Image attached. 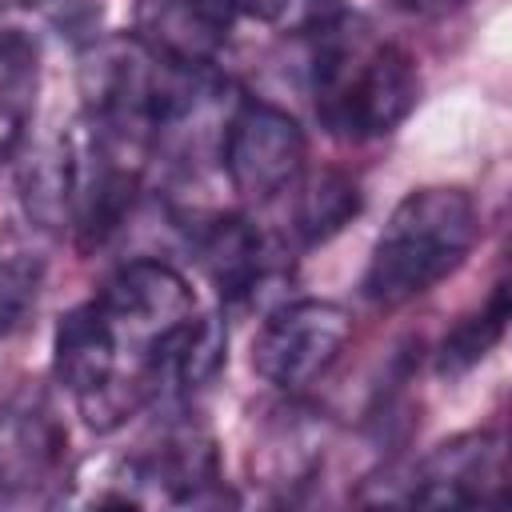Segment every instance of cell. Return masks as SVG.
Segmentation results:
<instances>
[{
	"label": "cell",
	"instance_id": "obj_1",
	"mask_svg": "<svg viewBox=\"0 0 512 512\" xmlns=\"http://www.w3.org/2000/svg\"><path fill=\"white\" fill-rule=\"evenodd\" d=\"M480 236L476 204L456 184L412 188L380 228L360 292L380 308H400L448 280Z\"/></svg>",
	"mask_w": 512,
	"mask_h": 512
},
{
	"label": "cell",
	"instance_id": "obj_2",
	"mask_svg": "<svg viewBox=\"0 0 512 512\" xmlns=\"http://www.w3.org/2000/svg\"><path fill=\"white\" fill-rule=\"evenodd\" d=\"M312 92L328 132L344 140H376L396 132L420 100V76L404 48L368 40L364 32L316 28Z\"/></svg>",
	"mask_w": 512,
	"mask_h": 512
},
{
	"label": "cell",
	"instance_id": "obj_3",
	"mask_svg": "<svg viewBox=\"0 0 512 512\" xmlns=\"http://www.w3.org/2000/svg\"><path fill=\"white\" fill-rule=\"evenodd\" d=\"M308 140L292 112L268 100H240L220 128V164L240 200L264 204L296 184Z\"/></svg>",
	"mask_w": 512,
	"mask_h": 512
},
{
	"label": "cell",
	"instance_id": "obj_4",
	"mask_svg": "<svg viewBox=\"0 0 512 512\" xmlns=\"http://www.w3.org/2000/svg\"><path fill=\"white\" fill-rule=\"evenodd\" d=\"M96 308L108 316L124 348L156 368V352L196 316V296H192V284L168 260L140 256L120 264L104 280Z\"/></svg>",
	"mask_w": 512,
	"mask_h": 512
},
{
	"label": "cell",
	"instance_id": "obj_5",
	"mask_svg": "<svg viewBox=\"0 0 512 512\" xmlns=\"http://www.w3.org/2000/svg\"><path fill=\"white\" fill-rule=\"evenodd\" d=\"M352 316L336 300H288L268 312L252 340V368L280 392L320 380L344 352Z\"/></svg>",
	"mask_w": 512,
	"mask_h": 512
},
{
	"label": "cell",
	"instance_id": "obj_6",
	"mask_svg": "<svg viewBox=\"0 0 512 512\" xmlns=\"http://www.w3.org/2000/svg\"><path fill=\"white\" fill-rule=\"evenodd\" d=\"M128 504H220L228 492L220 488V460L208 428L196 420L168 424L160 440L124 464V496Z\"/></svg>",
	"mask_w": 512,
	"mask_h": 512
},
{
	"label": "cell",
	"instance_id": "obj_7",
	"mask_svg": "<svg viewBox=\"0 0 512 512\" xmlns=\"http://www.w3.org/2000/svg\"><path fill=\"white\" fill-rule=\"evenodd\" d=\"M504 496V444L496 432H464L436 444L404 480V504L484 508Z\"/></svg>",
	"mask_w": 512,
	"mask_h": 512
},
{
	"label": "cell",
	"instance_id": "obj_8",
	"mask_svg": "<svg viewBox=\"0 0 512 512\" xmlns=\"http://www.w3.org/2000/svg\"><path fill=\"white\" fill-rule=\"evenodd\" d=\"M68 436L48 400L12 396L0 404V496H36L60 484Z\"/></svg>",
	"mask_w": 512,
	"mask_h": 512
},
{
	"label": "cell",
	"instance_id": "obj_9",
	"mask_svg": "<svg viewBox=\"0 0 512 512\" xmlns=\"http://www.w3.org/2000/svg\"><path fill=\"white\" fill-rule=\"evenodd\" d=\"M236 16L232 0H140L136 40L176 68H208Z\"/></svg>",
	"mask_w": 512,
	"mask_h": 512
},
{
	"label": "cell",
	"instance_id": "obj_10",
	"mask_svg": "<svg viewBox=\"0 0 512 512\" xmlns=\"http://www.w3.org/2000/svg\"><path fill=\"white\" fill-rule=\"evenodd\" d=\"M320 456H324V420L304 404H288L260 424L252 444V472L260 476V484L292 492L312 480Z\"/></svg>",
	"mask_w": 512,
	"mask_h": 512
},
{
	"label": "cell",
	"instance_id": "obj_11",
	"mask_svg": "<svg viewBox=\"0 0 512 512\" xmlns=\"http://www.w3.org/2000/svg\"><path fill=\"white\" fill-rule=\"evenodd\" d=\"M16 188L24 200V212L44 232H68L76 220V148L72 128L40 140L24 152L16 168Z\"/></svg>",
	"mask_w": 512,
	"mask_h": 512
},
{
	"label": "cell",
	"instance_id": "obj_12",
	"mask_svg": "<svg viewBox=\"0 0 512 512\" xmlns=\"http://www.w3.org/2000/svg\"><path fill=\"white\" fill-rule=\"evenodd\" d=\"M196 252L224 296H256V288L280 276L268 240L236 216H220L204 232H196Z\"/></svg>",
	"mask_w": 512,
	"mask_h": 512
},
{
	"label": "cell",
	"instance_id": "obj_13",
	"mask_svg": "<svg viewBox=\"0 0 512 512\" xmlns=\"http://www.w3.org/2000/svg\"><path fill=\"white\" fill-rule=\"evenodd\" d=\"M292 232L304 244H324L344 232L360 212V184L340 168H312L296 176Z\"/></svg>",
	"mask_w": 512,
	"mask_h": 512
},
{
	"label": "cell",
	"instance_id": "obj_14",
	"mask_svg": "<svg viewBox=\"0 0 512 512\" xmlns=\"http://www.w3.org/2000/svg\"><path fill=\"white\" fill-rule=\"evenodd\" d=\"M228 360V332L220 316H192L160 352H156V372L160 380L168 376L184 392L208 388Z\"/></svg>",
	"mask_w": 512,
	"mask_h": 512
},
{
	"label": "cell",
	"instance_id": "obj_15",
	"mask_svg": "<svg viewBox=\"0 0 512 512\" xmlns=\"http://www.w3.org/2000/svg\"><path fill=\"white\" fill-rule=\"evenodd\" d=\"M36 96V48L20 36H0V164L24 148Z\"/></svg>",
	"mask_w": 512,
	"mask_h": 512
},
{
	"label": "cell",
	"instance_id": "obj_16",
	"mask_svg": "<svg viewBox=\"0 0 512 512\" xmlns=\"http://www.w3.org/2000/svg\"><path fill=\"white\" fill-rule=\"evenodd\" d=\"M504 324H508V284L500 280L492 288V296L484 300L480 312L464 316L440 344V356H436V372L440 376H464L468 368H476L504 336Z\"/></svg>",
	"mask_w": 512,
	"mask_h": 512
},
{
	"label": "cell",
	"instance_id": "obj_17",
	"mask_svg": "<svg viewBox=\"0 0 512 512\" xmlns=\"http://www.w3.org/2000/svg\"><path fill=\"white\" fill-rule=\"evenodd\" d=\"M40 284H44L40 260H32V256L0 260V336L12 332L28 316V308L40 296Z\"/></svg>",
	"mask_w": 512,
	"mask_h": 512
},
{
	"label": "cell",
	"instance_id": "obj_18",
	"mask_svg": "<svg viewBox=\"0 0 512 512\" xmlns=\"http://www.w3.org/2000/svg\"><path fill=\"white\" fill-rule=\"evenodd\" d=\"M236 12H248L264 24H276V28H308V24H320L324 12L332 8V0H232Z\"/></svg>",
	"mask_w": 512,
	"mask_h": 512
},
{
	"label": "cell",
	"instance_id": "obj_19",
	"mask_svg": "<svg viewBox=\"0 0 512 512\" xmlns=\"http://www.w3.org/2000/svg\"><path fill=\"white\" fill-rule=\"evenodd\" d=\"M412 4L432 8V12H444V8H456V4H464V0H412Z\"/></svg>",
	"mask_w": 512,
	"mask_h": 512
}]
</instances>
